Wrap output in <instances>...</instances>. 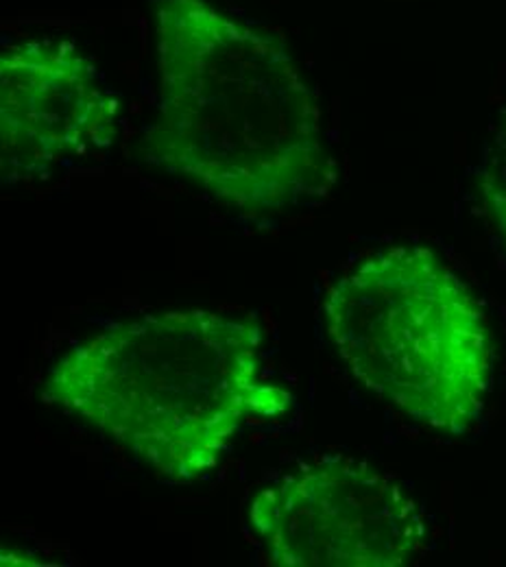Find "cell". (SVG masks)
<instances>
[{
  "label": "cell",
  "instance_id": "3957f363",
  "mask_svg": "<svg viewBox=\"0 0 506 567\" xmlns=\"http://www.w3.org/2000/svg\"><path fill=\"white\" fill-rule=\"evenodd\" d=\"M326 334L366 391L436 432L463 434L494 382L487 312L433 249L391 247L330 284Z\"/></svg>",
  "mask_w": 506,
  "mask_h": 567
},
{
  "label": "cell",
  "instance_id": "7a4b0ae2",
  "mask_svg": "<svg viewBox=\"0 0 506 567\" xmlns=\"http://www.w3.org/2000/svg\"><path fill=\"white\" fill-rule=\"evenodd\" d=\"M42 398L132 452L157 476H208L245 425L289 413L265 375L256 321L164 310L114 323L58 355Z\"/></svg>",
  "mask_w": 506,
  "mask_h": 567
},
{
  "label": "cell",
  "instance_id": "8992f818",
  "mask_svg": "<svg viewBox=\"0 0 506 567\" xmlns=\"http://www.w3.org/2000/svg\"><path fill=\"white\" fill-rule=\"evenodd\" d=\"M478 193L485 213L506 247V107L483 155L478 171Z\"/></svg>",
  "mask_w": 506,
  "mask_h": 567
},
{
  "label": "cell",
  "instance_id": "5b68a950",
  "mask_svg": "<svg viewBox=\"0 0 506 567\" xmlns=\"http://www.w3.org/2000/svg\"><path fill=\"white\" fill-rule=\"evenodd\" d=\"M121 105L96 66L62 40H24L0 55V166L4 182L110 148Z\"/></svg>",
  "mask_w": 506,
  "mask_h": 567
},
{
  "label": "cell",
  "instance_id": "6da1fadb",
  "mask_svg": "<svg viewBox=\"0 0 506 567\" xmlns=\"http://www.w3.org/2000/svg\"><path fill=\"white\" fill-rule=\"evenodd\" d=\"M155 47L153 166L258 218L328 197L337 164L323 116L278 40L208 0H157Z\"/></svg>",
  "mask_w": 506,
  "mask_h": 567
},
{
  "label": "cell",
  "instance_id": "277c9868",
  "mask_svg": "<svg viewBox=\"0 0 506 567\" xmlns=\"http://www.w3.org/2000/svg\"><path fill=\"white\" fill-rule=\"evenodd\" d=\"M247 517L278 567L411 566L428 542L411 492L350 456H323L280 476L251 497Z\"/></svg>",
  "mask_w": 506,
  "mask_h": 567
}]
</instances>
